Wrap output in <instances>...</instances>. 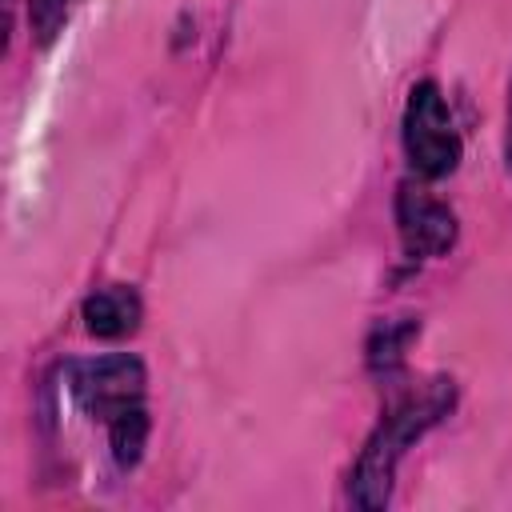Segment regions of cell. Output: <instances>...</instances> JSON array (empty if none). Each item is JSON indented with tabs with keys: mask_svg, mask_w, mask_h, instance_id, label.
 Here are the masks:
<instances>
[{
	"mask_svg": "<svg viewBox=\"0 0 512 512\" xmlns=\"http://www.w3.org/2000/svg\"><path fill=\"white\" fill-rule=\"evenodd\" d=\"M456 404V384L452 380H428L420 388H412L408 396H400L388 416L372 428V436L364 440L352 472H348V504L356 508H384L388 496H392V480H396V468L400 460L408 456V448L428 432L436 428Z\"/></svg>",
	"mask_w": 512,
	"mask_h": 512,
	"instance_id": "1",
	"label": "cell"
},
{
	"mask_svg": "<svg viewBox=\"0 0 512 512\" xmlns=\"http://www.w3.org/2000/svg\"><path fill=\"white\" fill-rule=\"evenodd\" d=\"M400 144H404L408 168L420 180H440L456 172L464 144H460L452 108L436 80H416L408 88L404 116H400Z\"/></svg>",
	"mask_w": 512,
	"mask_h": 512,
	"instance_id": "2",
	"label": "cell"
},
{
	"mask_svg": "<svg viewBox=\"0 0 512 512\" xmlns=\"http://www.w3.org/2000/svg\"><path fill=\"white\" fill-rule=\"evenodd\" d=\"M144 384H148L144 364L136 356H128V352L76 360L68 368V392L104 428H112L124 416L144 412Z\"/></svg>",
	"mask_w": 512,
	"mask_h": 512,
	"instance_id": "3",
	"label": "cell"
},
{
	"mask_svg": "<svg viewBox=\"0 0 512 512\" xmlns=\"http://www.w3.org/2000/svg\"><path fill=\"white\" fill-rule=\"evenodd\" d=\"M396 232H400V248L412 260H436L452 252L460 224L456 212L440 196H432L416 176L396 188Z\"/></svg>",
	"mask_w": 512,
	"mask_h": 512,
	"instance_id": "4",
	"label": "cell"
},
{
	"mask_svg": "<svg viewBox=\"0 0 512 512\" xmlns=\"http://www.w3.org/2000/svg\"><path fill=\"white\" fill-rule=\"evenodd\" d=\"M80 316H84L88 336H96V340H124V336H132V332L140 328L144 304H140L136 288H128V284H108V288H96V292L84 300Z\"/></svg>",
	"mask_w": 512,
	"mask_h": 512,
	"instance_id": "5",
	"label": "cell"
},
{
	"mask_svg": "<svg viewBox=\"0 0 512 512\" xmlns=\"http://www.w3.org/2000/svg\"><path fill=\"white\" fill-rule=\"evenodd\" d=\"M416 332H420V324H416L412 316L384 320V324L372 332V340H368V364H372L376 372H392V368H400L404 348L412 344Z\"/></svg>",
	"mask_w": 512,
	"mask_h": 512,
	"instance_id": "6",
	"label": "cell"
},
{
	"mask_svg": "<svg viewBox=\"0 0 512 512\" xmlns=\"http://www.w3.org/2000/svg\"><path fill=\"white\" fill-rule=\"evenodd\" d=\"M80 4L84 0H28V32H32V40L40 48H48L64 32V24L72 20V12Z\"/></svg>",
	"mask_w": 512,
	"mask_h": 512,
	"instance_id": "7",
	"label": "cell"
},
{
	"mask_svg": "<svg viewBox=\"0 0 512 512\" xmlns=\"http://www.w3.org/2000/svg\"><path fill=\"white\" fill-rule=\"evenodd\" d=\"M504 168L512 176V84H508V108H504Z\"/></svg>",
	"mask_w": 512,
	"mask_h": 512,
	"instance_id": "8",
	"label": "cell"
}]
</instances>
